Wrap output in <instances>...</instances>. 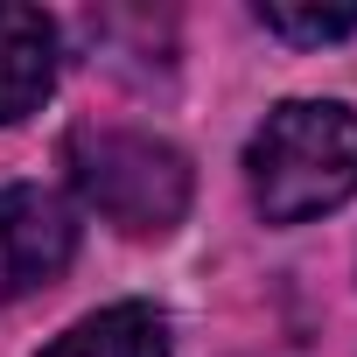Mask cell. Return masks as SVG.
<instances>
[{
    "label": "cell",
    "instance_id": "cell-6",
    "mask_svg": "<svg viewBox=\"0 0 357 357\" xmlns=\"http://www.w3.org/2000/svg\"><path fill=\"white\" fill-rule=\"evenodd\" d=\"M259 29L280 36V43H343L357 36V0L350 8H294V0H259Z\"/></svg>",
    "mask_w": 357,
    "mask_h": 357
},
{
    "label": "cell",
    "instance_id": "cell-5",
    "mask_svg": "<svg viewBox=\"0 0 357 357\" xmlns=\"http://www.w3.org/2000/svg\"><path fill=\"white\" fill-rule=\"evenodd\" d=\"M43 357H168V322L147 301H119L84 315L70 336H56Z\"/></svg>",
    "mask_w": 357,
    "mask_h": 357
},
{
    "label": "cell",
    "instance_id": "cell-4",
    "mask_svg": "<svg viewBox=\"0 0 357 357\" xmlns=\"http://www.w3.org/2000/svg\"><path fill=\"white\" fill-rule=\"evenodd\" d=\"M56 22L43 8H15V0H0V126L29 119L50 84H56Z\"/></svg>",
    "mask_w": 357,
    "mask_h": 357
},
{
    "label": "cell",
    "instance_id": "cell-2",
    "mask_svg": "<svg viewBox=\"0 0 357 357\" xmlns=\"http://www.w3.org/2000/svg\"><path fill=\"white\" fill-rule=\"evenodd\" d=\"M70 190L126 238H161L190 211V161L140 126H77L63 140Z\"/></svg>",
    "mask_w": 357,
    "mask_h": 357
},
{
    "label": "cell",
    "instance_id": "cell-1",
    "mask_svg": "<svg viewBox=\"0 0 357 357\" xmlns=\"http://www.w3.org/2000/svg\"><path fill=\"white\" fill-rule=\"evenodd\" d=\"M245 190L266 225H308L357 197V112L336 98H287L245 147Z\"/></svg>",
    "mask_w": 357,
    "mask_h": 357
},
{
    "label": "cell",
    "instance_id": "cell-3",
    "mask_svg": "<svg viewBox=\"0 0 357 357\" xmlns=\"http://www.w3.org/2000/svg\"><path fill=\"white\" fill-rule=\"evenodd\" d=\"M77 252V218L56 190L43 183H8L0 190V301H22L50 287Z\"/></svg>",
    "mask_w": 357,
    "mask_h": 357
}]
</instances>
